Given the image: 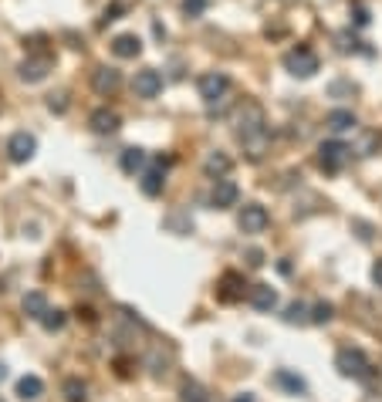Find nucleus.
Returning <instances> with one entry per match:
<instances>
[{
  "mask_svg": "<svg viewBox=\"0 0 382 402\" xmlns=\"http://www.w3.org/2000/svg\"><path fill=\"white\" fill-rule=\"evenodd\" d=\"M318 68H321L318 54H315L308 45L291 47L288 54H284V71L294 75V78H315V75H318Z\"/></svg>",
  "mask_w": 382,
  "mask_h": 402,
  "instance_id": "obj_1",
  "label": "nucleus"
},
{
  "mask_svg": "<svg viewBox=\"0 0 382 402\" xmlns=\"http://www.w3.org/2000/svg\"><path fill=\"white\" fill-rule=\"evenodd\" d=\"M51 68H54V58L47 51H34V54H28L24 61L17 64V78L28 81V85H37V81H45L51 75Z\"/></svg>",
  "mask_w": 382,
  "mask_h": 402,
  "instance_id": "obj_2",
  "label": "nucleus"
},
{
  "mask_svg": "<svg viewBox=\"0 0 382 402\" xmlns=\"http://www.w3.org/2000/svg\"><path fill=\"white\" fill-rule=\"evenodd\" d=\"M335 369L342 372L345 379H369L372 365H369V358L362 348H342L335 355Z\"/></svg>",
  "mask_w": 382,
  "mask_h": 402,
  "instance_id": "obj_3",
  "label": "nucleus"
},
{
  "mask_svg": "<svg viewBox=\"0 0 382 402\" xmlns=\"http://www.w3.org/2000/svg\"><path fill=\"white\" fill-rule=\"evenodd\" d=\"M199 88V98L207 102V105H216V102H224L230 92V78L224 71H207V75H199L197 81Z\"/></svg>",
  "mask_w": 382,
  "mask_h": 402,
  "instance_id": "obj_4",
  "label": "nucleus"
},
{
  "mask_svg": "<svg viewBox=\"0 0 382 402\" xmlns=\"http://www.w3.org/2000/svg\"><path fill=\"white\" fill-rule=\"evenodd\" d=\"M349 155H352V149L338 139H325L318 146V162H321V170L325 172H338L345 162H349Z\"/></svg>",
  "mask_w": 382,
  "mask_h": 402,
  "instance_id": "obj_5",
  "label": "nucleus"
},
{
  "mask_svg": "<svg viewBox=\"0 0 382 402\" xmlns=\"http://www.w3.org/2000/svg\"><path fill=\"white\" fill-rule=\"evenodd\" d=\"M267 223H271V213H267V206H260V203H244L241 213H237L241 233H264Z\"/></svg>",
  "mask_w": 382,
  "mask_h": 402,
  "instance_id": "obj_6",
  "label": "nucleus"
},
{
  "mask_svg": "<svg viewBox=\"0 0 382 402\" xmlns=\"http://www.w3.org/2000/svg\"><path fill=\"white\" fill-rule=\"evenodd\" d=\"M233 122H237V139H241V136H247V132H257V129H264L267 119H264V109H260L257 102H250V98H247L244 105L237 109V119H233Z\"/></svg>",
  "mask_w": 382,
  "mask_h": 402,
  "instance_id": "obj_7",
  "label": "nucleus"
},
{
  "mask_svg": "<svg viewBox=\"0 0 382 402\" xmlns=\"http://www.w3.org/2000/svg\"><path fill=\"white\" fill-rule=\"evenodd\" d=\"M34 153H37V139H34L31 132H14L11 139H7V159L11 162H31Z\"/></svg>",
  "mask_w": 382,
  "mask_h": 402,
  "instance_id": "obj_8",
  "label": "nucleus"
},
{
  "mask_svg": "<svg viewBox=\"0 0 382 402\" xmlns=\"http://www.w3.org/2000/svg\"><path fill=\"white\" fill-rule=\"evenodd\" d=\"M92 88L102 95V98H112V95L122 88V71H119V68H108V64H98L92 71Z\"/></svg>",
  "mask_w": 382,
  "mask_h": 402,
  "instance_id": "obj_9",
  "label": "nucleus"
},
{
  "mask_svg": "<svg viewBox=\"0 0 382 402\" xmlns=\"http://www.w3.org/2000/svg\"><path fill=\"white\" fill-rule=\"evenodd\" d=\"M241 146H244V155L250 159V162H260L264 155L271 153V129L264 125V129H257V132L241 136Z\"/></svg>",
  "mask_w": 382,
  "mask_h": 402,
  "instance_id": "obj_10",
  "label": "nucleus"
},
{
  "mask_svg": "<svg viewBox=\"0 0 382 402\" xmlns=\"http://www.w3.org/2000/svg\"><path fill=\"white\" fill-rule=\"evenodd\" d=\"M88 125H92L95 136H115L122 129V115L115 109H108V105H102V109H95L88 115Z\"/></svg>",
  "mask_w": 382,
  "mask_h": 402,
  "instance_id": "obj_11",
  "label": "nucleus"
},
{
  "mask_svg": "<svg viewBox=\"0 0 382 402\" xmlns=\"http://www.w3.org/2000/svg\"><path fill=\"white\" fill-rule=\"evenodd\" d=\"M237 200H241V189H237L233 179H227V176L214 179V193H210V206L214 210H230V206H237Z\"/></svg>",
  "mask_w": 382,
  "mask_h": 402,
  "instance_id": "obj_12",
  "label": "nucleus"
},
{
  "mask_svg": "<svg viewBox=\"0 0 382 402\" xmlns=\"http://www.w3.org/2000/svg\"><path fill=\"white\" fill-rule=\"evenodd\" d=\"M132 92H136L139 98H156V95L163 92V75H159L156 68H142V71H136V78H132Z\"/></svg>",
  "mask_w": 382,
  "mask_h": 402,
  "instance_id": "obj_13",
  "label": "nucleus"
},
{
  "mask_svg": "<svg viewBox=\"0 0 382 402\" xmlns=\"http://www.w3.org/2000/svg\"><path fill=\"white\" fill-rule=\"evenodd\" d=\"M244 278H241V274H237V271H227V274H224V278H220V291H216V297H220V301H241V297H244Z\"/></svg>",
  "mask_w": 382,
  "mask_h": 402,
  "instance_id": "obj_14",
  "label": "nucleus"
},
{
  "mask_svg": "<svg viewBox=\"0 0 382 402\" xmlns=\"http://www.w3.org/2000/svg\"><path fill=\"white\" fill-rule=\"evenodd\" d=\"M247 301H250L257 311H274L277 308V291L271 288V284H250Z\"/></svg>",
  "mask_w": 382,
  "mask_h": 402,
  "instance_id": "obj_15",
  "label": "nucleus"
},
{
  "mask_svg": "<svg viewBox=\"0 0 382 402\" xmlns=\"http://www.w3.org/2000/svg\"><path fill=\"white\" fill-rule=\"evenodd\" d=\"M166 166H169V159H159V166L142 176V193L146 196H159L166 189Z\"/></svg>",
  "mask_w": 382,
  "mask_h": 402,
  "instance_id": "obj_16",
  "label": "nucleus"
},
{
  "mask_svg": "<svg viewBox=\"0 0 382 402\" xmlns=\"http://www.w3.org/2000/svg\"><path fill=\"white\" fill-rule=\"evenodd\" d=\"M112 54L115 58H139L142 54V41H139L136 34H119V37H112Z\"/></svg>",
  "mask_w": 382,
  "mask_h": 402,
  "instance_id": "obj_17",
  "label": "nucleus"
},
{
  "mask_svg": "<svg viewBox=\"0 0 382 402\" xmlns=\"http://www.w3.org/2000/svg\"><path fill=\"white\" fill-rule=\"evenodd\" d=\"M230 170H233V159H230L227 153H220V149L203 159V172H207L210 179H220V176H227Z\"/></svg>",
  "mask_w": 382,
  "mask_h": 402,
  "instance_id": "obj_18",
  "label": "nucleus"
},
{
  "mask_svg": "<svg viewBox=\"0 0 382 402\" xmlns=\"http://www.w3.org/2000/svg\"><path fill=\"white\" fill-rule=\"evenodd\" d=\"M325 125H328L332 132H352V129L359 125V119H355L352 109H332L325 115Z\"/></svg>",
  "mask_w": 382,
  "mask_h": 402,
  "instance_id": "obj_19",
  "label": "nucleus"
},
{
  "mask_svg": "<svg viewBox=\"0 0 382 402\" xmlns=\"http://www.w3.org/2000/svg\"><path fill=\"white\" fill-rule=\"evenodd\" d=\"M45 396V382L37 379V375H24V379H17V399L21 402H37Z\"/></svg>",
  "mask_w": 382,
  "mask_h": 402,
  "instance_id": "obj_20",
  "label": "nucleus"
},
{
  "mask_svg": "<svg viewBox=\"0 0 382 402\" xmlns=\"http://www.w3.org/2000/svg\"><path fill=\"white\" fill-rule=\"evenodd\" d=\"M119 166H122V172H129V176L142 172V170H146V149H139V146H129V149H122Z\"/></svg>",
  "mask_w": 382,
  "mask_h": 402,
  "instance_id": "obj_21",
  "label": "nucleus"
},
{
  "mask_svg": "<svg viewBox=\"0 0 382 402\" xmlns=\"http://www.w3.org/2000/svg\"><path fill=\"white\" fill-rule=\"evenodd\" d=\"M21 308H24V314H28V318H34V321H41V314L47 311V297H45L41 291H31V294H24Z\"/></svg>",
  "mask_w": 382,
  "mask_h": 402,
  "instance_id": "obj_22",
  "label": "nucleus"
},
{
  "mask_svg": "<svg viewBox=\"0 0 382 402\" xmlns=\"http://www.w3.org/2000/svg\"><path fill=\"white\" fill-rule=\"evenodd\" d=\"M180 402H210V392L199 386L197 379H183L180 382Z\"/></svg>",
  "mask_w": 382,
  "mask_h": 402,
  "instance_id": "obj_23",
  "label": "nucleus"
},
{
  "mask_svg": "<svg viewBox=\"0 0 382 402\" xmlns=\"http://www.w3.org/2000/svg\"><path fill=\"white\" fill-rule=\"evenodd\" d=\"M274 382H277L281 389H288V392H294V396H298V392H305V389H308L305 379H301V375H294L291 369H277V372H274Z\"/></svg>",
  "mask_w": 382,
  "mask_h": 402,
  "instance_id": "obj_24",
  "label": "nucleus"
},
{
  "mask_svg": "<svg viewBox=\"0 0 382 402\" xmlns=\"http://www.w3.org/2000/svg\"><path fill=\"white\" fill-rule=\"evenodd\" d=\"M62 396L68 402H85V399H88V386H85L81 379H64V382H62Z\"/></svg>",
  "mask_w": 382,
  "mask_h": 402,
  "instance_id": "obj_25",
  "label": "nucleus"
},
{
  "mask_svg": "<svg viewBox=\"0 0 382 402\" xmlns=\"http://www.w3.org/2000/svg\"><path fill=\"white\" fill-rule=\"evenodd\" d=\"M332 318H335V305H332V301H318L315 308L308 311V321H311V325H328Z\"/></svg>",
  "mask_w": 382,
  "mask_h": 402,
  "instance_id": "obj_26",
  "label": "nucleus"
},
{
  "mask_svg": "<svg viewBox=\"0 0 382 402\" xmlns=\"http://www.w3.org/2000/svg\"><path fill=\"white\" fill-rule=\"evenodd\" d=\"M64 321H68V314H64L62 308H47L45 314H41V325H45V331H62L64 328Z\"/></svg>",
  "mask_w": 382,
  "mask_h": 402,
  "instance_id": "obj_27",
  "label": "nucleus"
},
{
  "mask_svg": "<svg viewBox=\"0 0 382 402\" xmlns=\"http://www.w3.org/2000/svg\"><path fill=\"white\" fill-rule=\"evenodd\" d=\"M125 11H129V4H125V0H112L105 11H102V17H98V28H105V24H112V20H119Z\"/></svg>",
  "mask_w": 382,
  "mask_h": 402,
  "instance_id": "obj_28",
  "label": "nucleus"
},
{
  "mask_svg": "<svg viewBox=\"0 0 382 402\" xmlns=\"http://www.w3.org/2000/svg\"><path fill=\"white\" fill-rule=\"evenodd\" d=\"M284 321H288V325H305V321H308V308L301 305V301H291L288 308H284Z\"/></svg>",
  "mask_w": 382,
  "mask_h": 402,
  "instance_id": "obj_29",
  "label": "nucleus"
},
{
  "mask_svg": "<svg viewBox=\"0 0 382 402\" xmlns=\"http://www.w3.org/2000/svg\"><path fill=\"white\" fill-rule=\"evenodd\" d=\"M382 149V132H366L362 142H359V155H372Z\"/></svg>",
  "mask_w": 382,
  "mask_h": 402,
  "instance_id": "obj_30",
  "label": "nucleus"
},
{
  "mask_svg": "<svg viewBox=\"0 0 382 402\" xmlns=\"http://www.w3.org/2000/svg\"><path fill=\"white\" fill-rule=\"evenodd\" d=\"M338 51H342V54H352V51H362V41H359V37H355L352 31H342V34H338Z\"/></svg>",
  "mask_w": 382,
  "mask_h": 402,
  "instance_id": "obj_31",
  "label": "nucleus"
},
{
  "mask_svg": "<svg viewBox=\"0 0 382 402\" xmlns=\"http://www.w3.org/2000/svg\"><path fill=\"white\" fill-rule=\"evenodd\" d=\"M68 105H71V102H68V92H51L47 95V109L54 112V115H64Z\"/></svg>",
  "mask_w": 382,
  "mask_h": 402,
  "instance_id": "obj_32",
  "label": "nucleus"
},
{
  "mask_svg": "<svg viewBox=\"0 0 382 402\" xmlns=\"http://www.w3.org/2000/svg\"><path fill=\"white\" fill-rule=\"evenodd\" d=\"M369 20H372V17H369V7L362 0H355V4H352V24H355V28H366Z\"/></svg>",
  "mask_w": 382,
  "mask_h": 402,
  "instance_id": "obj_33",
  "label": "nucleus"
},
{
  "mask_svg": "<svg viewBox=\"0 0 382 402\" xmlns=\"http://www.w3.org/2000/svg\"><path fill=\"white\" fill-rule=\"evenodd\" d=\"M210 7V0H183V14L186 17H203Z\"/></svg>",
  "mask_w": 382,
  "mask_h": 402,
  "instance_id": "obj_34",
  "label": "nucleus"
},
{
  "mask_svg": "<svg viewBox=\"0 0 382 402\" xmlns=\"http://www.w3.org/2000/svg\"><path fill=\"white\" fill-rule=\"evenodd\" d=\"M328 95H355V85H352V81H332V85H328Z\"/></svg>",
  "mask_w": 382,
  "mask_h": 402,
  "instance_id": "obj_35",
  "label": "nucleus"
},
{
  "mask_svg": "<svg viewBox=\"0 0 382 402\" xmlns=\"http://www.w3.org/2000/svg\"><path fill=\"white\" fill-rule=\"evenodd\" d=\"M247 257V267H264V250H257V247H250L244 254Z\"/></svg>",
  "mask_w": 382,
  "mask_h": 402,
  "instance_id": "obj_36",
  "label": "nucleus"
},
{
  "mask_svg": "<svg viewBox=\"0 0 382 402\" xmlns=\"http://www.w3.org/2000/svg\"><path fill=\"white\" fill-rule=\"evenodd\" d=\"M372 284L382 288V261H376V267H372Z\"/></svg>",
  "mask_w": 382,
  "mask_h": 402,
  "instance_id": "obj_37",
  "label": "nucleus"
},
{
  "mask_svg": "<svg viewBox=\"0 0 382 402\" xmlns=\"http://www.w3.org/2000/svg\"><path fill=\"white\" fill-rule=\"evenodd\" d=\"M233 402H254V396H250V392H241V396H233Z\"/></svg>",
  "mask_w": 382,
  "mask_h": 402,
  "instance_id": "obj_38",
  "label": "nucleus"
},
{
  "mask_svg": "<svg viewBox=\"0 0 382 402\" xmlns=\"http://www.w3.org/2000/svg\"><path fill=\"white\" fill-rule=\"evenodd\" d=\"M4 375H7V369H4V365H0V382H4Z\"/></svg>",
  "mask_w": 382,
  "mask_h": 402,
  "instance_id": "obj_39",
  "label": "nucleus"
}]
</instances>
